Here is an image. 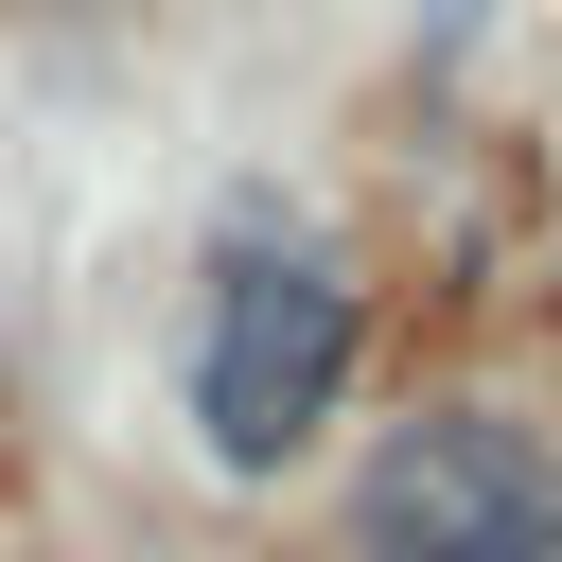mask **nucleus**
<instances>
[{
    "label": "nucleus",
    "instance_id": "7ed1b4c3",
    "mask_svg": "<svg viewBox=\"0 0 562 562\" xmlns=\"http://www.w3.org/2000/svg\"><path fill=\"white\" fill-rule=\"evenodd\" d=\"M474 18H492V0H422V35H439V53H457V35H474Z\"/></svg>",
    "mask_w": 562,
    "mask_h": 562
},
{
    "label": "nucleus",
    "instance_id": "f257e3e1",
    "mask_svg": "<svg viewBox=\"0 0 562 562\" xmlns=\"http://www.w3.org/2000/svg\"><path fill=\"white\" fill-rule=\"evenodd\" d=\"M351 334H369L351 263H316V246H228V263H211V316H193V439H211V474H281V457L334 422Z\"/></svg>",
    "mask_w": 562,
    "mask_h": 562
},
{
    "label": "nucleus",
    "instance_id": "f03ea898",
    "mask_svg": "<svg viewBox=\"0 0 562 562\" xmlns=\"http://www.w3.org/2000/svg\"><path fill=\"white\" fill-rule=\"evenodd\" d=\"M351 544L369 562H562V457L509 404H422L351 457Z\"/></svg>",
    "mask_w": 562,
    "mask_h": 562
}]
</instances>
